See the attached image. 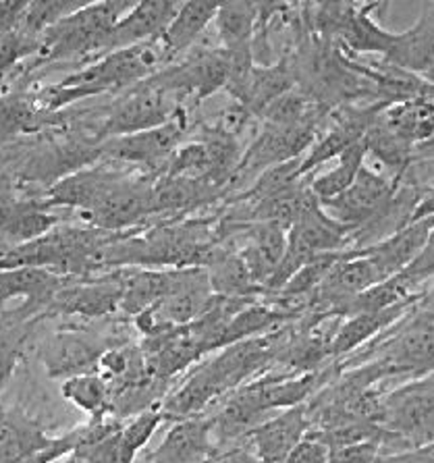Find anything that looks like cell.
Wrapping results in <instances>:
<instances>
[{
    "mask_svg": "<svg viewBox=\"0 0 434 463\" xmlns=\"http://www.w3.org/2000/svg\"><path fill=\"white\" fill-rule=\"evenodd\" d=\"M277 339L278 336L262 335L222 347L219 355L192 372L187 381L166 399V418H195L208 403L235 391L243 381L275 362L278 352Z\"/></svg>",
    "mask_w": 434,
    "mask_h": 463,
    "instance_id": "1",
    "label": "cell"
},
{
    "mask_svg": "<svg viewBox=\"0 0 434 463\" xmlns=\"http://www.w3.org/2000/svg\"><path fill=\"white\" fill-rule=\"evenodd\" d=\"M169 61L171 54L160 38L118 48V51L102 54L88 69L69 75L54 88H48L40 100L46 104V109L54 110L83 98L137 86L165 69Z\"/></svg>",
    "mask_w": 434,
    "mask_h": 463,
    "instance_id": "2",
    "label": "cell"
},
{
    "mask_svg": "<svg viewBox=\"0 0 434 463\" xmlns=\"http://www.w3.org/2000/svg\"><path fill=\"white\" fill-rule=\"evenodd\" d=\"M136 0H98L59 19L38 36V52L44 61H75L110 52V40L118 21Z\"/></svg>",
    "mask_w": 434,
    "mask_h": 463,
    "instance_id": "3",
    "label": "cell"
},
{
    "mask_svg": "<svg viewBox=\"0 0 434 463\" xmlns=\"http://www.w3.org/2000/svg\"><path fill=\"white\" fill-rule=\"evenodd\" d=\"M381 424L395 451L434 443V374L416 376L384 392Z\"/></svg>",
    "mask_w": 434,
    "mask_h": 463,
    "instance_id": "4",
    "label": "cell"
},
{
    "mask_svg": "<svg viewBox=\"0 0 434 463\" xmlns=\"http://www.w3.org/2000/svg\"><path fill=\"white\" fill-rule=\"evenodd\" d=\"M185 128V110L179 107L171 121L160 125V128L104 139L100 144V156H107L115 163L150 168V171L154 168V175H158L163 173L173 154L184 144Z\"/></svg>",
    "mask_w": 434,
    "mask_h": 463,
    "instance_id": "5",
    "label": "cell"
},
{
    "mask_svg": "<svg viewBox=\"0 0 434 463\" xmlns=\"http://www.w3.org/2000/svg\"><path fill=\"white\" fill-rule=\"evenodd\" d=\"M173 98L171 92L148 81L137 83V88L118 98L108 110L107 121L100 128L102 142L169 123L179 109V102Z\"/></svg>",
    "mask_w": 434,
    "mask_h": 463,
    "instance_id": "6",
    "label": "cell"
},
{
    "mask_svg": "<svg viewBox=\"0 0 434 463\" xmlns=\"http://www.w3.org/2000/svg\"><path fill=\"white\" fill-rule=\"evenodd\" d=\"M397 189V179L384 177L382 173L363 165L352 187H347L337 198L320 200V204L335 221L358 231L382 216L391 200L395 198Z\"/></svg>",
    "mask_w": 434,
    "mask_h": 463,
    "instance_id": "7",
    "label": "cell"
},
{
    "mask_svg": "<svg viewBox=\"0 0 434 463\" xmlns=\"http://www.w3.org/2000/svg\"><path fill=\"white\" fill-rule=\"evenodd\" d=\"M231 54L225 48H208L187 59L181 65H166L156 75L146 80L152 86H158L173 96H189L193 100H204L216 90L227 88L231 75Z\"/></svg>",
    "mask_w": 434,
    "mask_h": 463,
    "instance_id": "8",
    "label": "cell"
},
{
    "mask_svg": "<svg viewBox=\"0 0 434 463\" xmlns=\"http://www.w3.org/2000/svg\"><path fill=\"white\" fill-rule=\"evenodd\" d=\"M322 121H307L299 125H270L260 131L250 148L243 152L241 163L237 166L235 179L240 175H260L270 166L291 163L304 158L318 139Z\"/></svg>",
    "mask_w": 434,
    "mask_h": 463,
    "instance_id": "9",
    "label": "cell"
},
{
    "mask_svg": "<svg viewBox=\"0 0 434 463\" xmlns=\"http://www.w3.org/2000/svg\"><path fill=\"white\" fill-rule=\"evenodd\" d=\"M376 352V360L387 364L395 376L434 374V316L424 310L414 314Z\"/></svg>",
    "mask_w": 434,
    "mask_h": 463,
    "instance_id": "10",
    "label": "cell"
},
{
    "mask_svg": "<svg viewBox=\"0 0 434 463\" xmlns=\"http://www.w3.org/2000/svg\"><path fill=\"white\" fill-rule=\"evenodd\" d=\"M73 277L59 275V272L38 269V266H13V269H0V304L5 301L24 299L19 310L11 314L0 312V320L6 325H19L36 312L51 310L57 293Z\"/></svg>",
    "mask_w": 434,
    "mask_h": 463,
    "instance_id": "11",
    "label": "cell"
},
{
    "mask_svg": "<svg viewBox=\"0 0 434 463\" xmlns=\"http://www.w3.org/2000/svg\"><path fill=\"white\" fill-rule=\"evenodd\" d=\"M154 214L152 206V175L148 179L123 177L107 195L88 213H81V219L90 227L121 233L123 229L133 227L146 216Z\"/></svg>",
    "mask_w": 434,
    "mask_h": 463,
    "instance_id": "12",
    "label": "cell"
},
{
    "mask_svg": "<svg viewBox=\"0 0 434 463\" xmlns=\"http://www.w3.org/2000/svg\"><path fill=\"white\" fill-rule=\"evenodd\" d=\"M310 430L312 420L307 403H299L266 418L248 434L246 440L260 463H285L287 455L302 443Z\"/></svg>",
    "mask_w": 434,
    "mask_h": 463,
    "instance_id": "13",
    "label": "cell"
},
{
    "mask_svg": "<svg viewBox=\"0 0 434 463\" xmlns=\"http://www.w3.org/2000/svg\"><path fill=\"white\" fill-rule=\"evenodd\" d=\"M216 453L212 418L195 416L173 420L163 443L146 455L144 463H208Z\"/></svg>",
    "mask_w": 434,
    "mask_h": 463,
    "instance_id": "14",
    "label": "cell"
},
{
    "mask_svg": "<svg viewBox=\"0 0 434 463\" xmlns=\"http://www.w3.org/2000/svg\"><path fill=\"white\" fill-rule=\"evenodd\" d=\"M125 177L123 173H117L113 168L88 165L71 171L48 187L44 204L48 208H75L81 213H88L100 202L110 187H115Z\"/></svg>",
    "mask_w": 434,
    "mask_h": 463,
    "instance_id": "15",
    "label": "cell"
},
{
    "mask_svg": "<svg viewBox=\"0 0 434 463\" xmlns=\"http://www.w3.org/2000/svg\"><path fill=\"white\" fill-rule=\"evenodd\" d=\"M434 231V214L424 216V219L411 221L405 224L403 229L395 231L393 235L384 237L378 243L366 245V248L354 250L355 254L366 256L373 262L382 279L387 280L391 277L403 272L408 266L414 262L420 251L424 250L426 241Z\"/></svg>",
    "mask_w": 434,
    "mask_h": 463,
    "instance_id": "16",
    "label": "cell"
},
{
    "mask_svg": "<svg viewBox=\"0 0 434 463\" xmlns=\"http://www.w3.org/2000/svg\"><path fill=\"white\" fill-rule=\"evenodd\" d=\"M121 293L123 275L83 280V283H71L69 280L57 293L51 310L61 314L86 316V318H100V316H108L121 310Z\"/></svg>",
    "mask_w": 434,
    "mask_h": 463,
    "instance_id": "17",
    "label": "cell"
},
{
    "mask_svg": "<svg viewBox=\"0 0 434 463\" xmlns=\"http://www.w3.org/2000/svg\"><path fill=\"white\" fill-rule=\"evenodd\" d=\"M384 62L403 71L424 77L434 69V0H429L422 15L410 30L395 33L393 46L384 54Z\"/></svg>",
    "mask_w": 434,
    "mask_h": 463,
    "instance_id": "18",
    "label": "cell"
},
{
    "mask_svg": "<svg viewBox=\"0 0 434 463\" xmlns=\"http://www.w3.org/2000/svg\"><path fill=\"white\" fill-rule=\"evenodd\" d=\"M108 349L102 341L80 333L57 335L44 349V364L48 374L54 378L90 374L98 372V364Z\"/></svg>",
    "mask_w": 434,
    "mask_h": 463,
    "instance_id": "19",
    "label": "cell"
},
{
    "mask_svg": "<svg viewBox=\"0 0 434 463\" xmlns=\"http://www.w3.org/2000/svg\"><path fill=\"white\" fill-rule=\"evenodd\" d=\"M414 304L416 298H410L401 301V304L387 307V310L360 312L347 316V320H343L333 335L331 355L339 357L352 354L355 349H360L366 345V343L373 341L376 335L391 331L397 322H401L403 316L411 310Z\"/></svg>",
    "mask_w": 434,
    "mask_h": 463,
    "instance_id": "20",
    "label": "cell"
},
{
    "mask_svg": "<svg viewBox=\"0 0 434 463\" xmlns=\"http://www.w3.org/2000/svg\"><path fill=\"white\" fill-rule=\"evenodd\" d=\"M57 443L44 428L21 413H0V463H30Z\"/></svg>",
    "mask_w": 434,
    "mask_h": 463,
    "instance_id": "21",
    "label": "cell"
},
{
    "mask_svg": "<svg viewBox=\"0 0 434 463\" xmlns=\"http://www.w3.org/2000/svg\"><path fill=\"white\" fill-rule=\"evenodd\" d=\"M260 19L262 6L254 0H221L214 19L221 48H225L231 56H251L256 25Z\"/></svg>",
    "mask_w": 434,
    "mask_h": 463,
    "instance_id": "22",
    "label": "cell"
},
{
    "mask_svg": "<svg viewBox=\"0 0 434 463\" xmlns=\"http://www.w3.org/2000/svg\"><path fill=\"white\" fill-rule=\"evenodd\" d=\"M206 270L214 296L254 299L256 296L264 293V287L258 283L243 256L221 248V245L214 248L206 264Z\"/></svg>",
    "mask_w": 434,
    "mask_h": 463,
    "instance_id": "23",
    "label": "cell"
},
{
    "mask_svg": "<svg viewBox=\"0 0 434 463\" xmlns=\"http://www.w3.org/2000/svg\"><path fill=\"white\" fill-rule=\"evenodd\" d=\"M221 0H184L171 19L163 36V44L169 51L171 59L192 48L200 40L208 25L216 19Z\"/></svg>",
    "mask_w": 434,
    "mask_h": 463,
    "instance_id": "24",
    "label": "cell"
},
{
    "mask_svg": "<svg viewBox=\"0 0 434 463\" xmlns=\"http://www.w3.org/2000/svg\"><path fill=\"white\" fill-rule=\"evenodd\" d=\"M181 269L169 270H150L142 269L129 275H123L121 310L129 316L144 314L150 307L158 306L177 283Z\"/></svg>",
    "mask_w": 434,
    "mask_h": 463,
    "instance_id": "25",
    "label": "cell"
},
{
    "mask_svg": "<svg viewBox=\"0 0 434 463\" xmlns=\"http://www.w3.org/2000/svg\"><path fill=\"white\" fill-rule=\"evenodd\" d=\"M339 44L343 51H352L360 54H387L393 46L395 33L387 32L378 21L363 13L362 9H354L347 17L345 25L339 32Z\"/></svg>",
    "mask_w": 434,
    "mask_h": 463,
    "instance_id": "26",
    "label": "cell"
},
{
    "mask_svg": "<svg viewBox=\"0 0 434 463\" xmlns=\"http://www.w3.org/2000/svg\"><path fill=\"white\" fill-rule=\"evenodd\" d=\"M368 150L363 139L349 146L345 152H341L337 158H335V166L328 168V171L316 175V177L310 179V189L316 194L318 200H331L337 198L339 194L345 192L347 187L358 177L360 171L366 165Z\"/></svg>",
    "mask_w": 434,
    "mask_h": 463,
    "instance_id": "27",
    "label": "cell"
},
{
    "mask_svg": "<svg viewBox=\"0 0 434 463\" xmlns=\"http://www.w3.org/2000/svg\"><path fill=\"white\" fill-rule=\"evenodd\" d=\"M61 395L92 418L113 413V391L98 372L65 378L61 384Z\"/></svg>",
    "mask_w": 434,
    "mask_h": 463,
    "instance_id": "28",
    "label": "cell"
},
{
    "mask_svg": "<svg viewBox=\"0 0 434 463\" xmlns=\"http://www.w3.org/2000/svg\"><path fill=\"white\" fill-rule=\"evenodd\" d=\"M363 144H366L368 156L387 166L393 179L401 181L405 168L410 166L411 156H414V144H410L399 133L389 129L387 125L381 123V118L363 136Z\"/></svg>",
    "mask_w": 434,
    "mask_h": 463,
    "instance_id": "29",
    "label": "cell"
},
{
    "mask_svg": "<svg viewBox=\"0 0 434 463\" xmlns=\"http://www.w3.org/2000/svg\"><path fill=\"white\" fill-rule=\"evenodd\" d=\"M166 420L165 411L146 410L137 416H133L131 422L123 424L117 432L118 445V461L121 463H136L137 453L148 445V440L154 437L160 424Z\"/></svg>",
    "mask_w": 434,
    "mask_h": 463,
    "instance_id": "30",
    "label": "cell"
},
{
    "mask_svg": "<svg viewBox=\"0 0 434 463\" xmlns=\"http://www.w3.org/2000/svg\"><path fill=\"white\" fill-rule=\"evenodd\" d=\"M98 3V0H32L24 15V27L27 33L40 36L59 19L71 15V13Z\"/></svg>",
    "mask_w": 434,
    "mask_h": 463,
    "instance_id": "31",
    "label": "cell"
},
{
    "mask_svg": "<svg viewBox=\"0 0 434 463\" xmlns=\"http://www.w3.org/2000/svg\"><path fill=\"white\" fill-rule=\"evenodd\" d=\"M21 347H24V336L13 335L11 328L0 320V391L5 389V384L9 383V378L15 370Z\"/></svg>",
    "mask_w": 434,
    "mask_h": 463,
    "instance_id": "32",
    "label": "cell"
},
{
    "mask_svg": "<svg viewBox=\"0 0 434 463\" xmlns=\"http://www.w3.org/2000/svg\"><path fill=\"white\" fill-rule=\"evenodd\" d=\"M381 453L382 445L378 440H366V443L331 449V458L326 463H374Z\"/></svg>",
    "mask_w": 434,
    "mask_h": 463,
    "instance_id": "33",
    "label": "cell"
},
{
    "mask_svg": "<svg viewBox=\"0 0 434 463\" xmlns=\"http://www.w3.org/2000/svg\"><path fill=\"white\" fill-rule=\"evenodd\" d=\"M399 275H401V279L410 287L422 283V280L434 275V231L429 237V241H426L424 250L418 254V258L403 272H399Z\"/></svg>",
    "mask_w": 434,
    "mask_h": 463,
    "instance_id": "34",
    "label": "cell"
},
{
    "mask_svg": "<svg viewBox=\"0 0 434 463\" xmlns=\"http://www.w3.org/2000/svg\"><path fill=\"white\" fill-rule=\"evenodd\" d=\"M328 458H331V447L307 432L302 443L287 455L285 463H326Z\"/></svg>",
    "mask_w": 434,
    "mask_h": 463,
    "instance_id": "35",
    "label": "cell"
},
{
    "mask_svg": "<svg viewBox=\"0 0 434 463\" xmlns=\"http://www.w3.org/2000/svg\"><path fill=\"white\" fill-rule=\"evenodd\" d=\"M25 202L27 198H19L11 185L0 184V237L11 227V222L17 219L25 206Z\"/></svg>",
    "mask_w": 434,
    "mask_h": 463,
    "instance_id": "36",
    "label": "cell"
},
{
    "mask_svg": "<svg viewBox=\"0 0 434 463\" xmlns=\"http://www.w3.org/2000/svg\"><path fill=\"white\" fill-rule=\"evenodd\" d=\"M32 0H0V32L13 30L19 19H24Z\"/></svg>",
    "mask_w": 434,
    "mask_h": 463,
    "instance_id": "37",
    "label": "cell"
},
{
    "mask_svg": "<svg viewBox=\"0 0 434 463\" xmlns=\"http://www.w3.org/2000/svg\"><path fill=\"white\" fill-rule=\"evenodd\" d=\"M391 0H362V11L373 15L374 19H382L387 15Z\"/></svg>",
    "mask_w": 434,
    "mask_h": 463,
    "instance_id": "38",
    "label": "cell"
},
{
    "mask_svg": "<svg viewBox=\"0 0 434 463\" xmlns=\"http://www.w3.org/2000/svg\"><path fill=\"white\" fill-rule=\"evenodd\" d=\"M424 80L429 81V83H432V86H434V69H432L430 73H426V75H424Z\"/></svg>",
    "mask_w": 434,
    "mask_h": 463,
    "instance_id": "39",
    "label": "cell"
},
{
    "mask_svg": "<svg viewBox=\"0 0 434 463\" xmlns=\"http://www.w3.org/2000/svg\"><path fill=\"white\" fill-rule=\"evenodd\" d=\"M254 3H258V5H260V6H262V9H264V6H266V5H269V0H254Z\"/></svg>",
    "mask_w": 434,
    "mask_h": 463,
    "instance_id": "40",
    "label": "cell"
}]
</instances>
